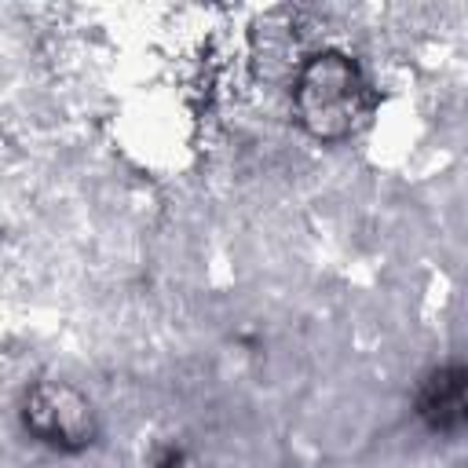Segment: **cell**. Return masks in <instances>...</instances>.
Instances as JSON below:
<instances>
[{"mask_svg": "<svg viewBox=\"0 0 468 468\" xmlns=\"http://www.w3.org/2000/svg\"><path fill=\"white\" fill-rule=\"evenodd\" d=\"M362 99H366V84L344 55H318L314 62L303 66L296 80L300 121L322 139L347 135L362 113Z\"/></svg>", "mask_w": 468, "mask_h": 468, "instance_id": "6da1fadb", "label": "cell"}, {"mask_svg": "<svg viewBox=\"0 0 468 468\" xmlns=\"http://www.w3.org/2000/svg\"><path fill=\"white\" fill-rule=\"evenodd\" d=\"M26 420L29 428L44 439V442H55V446H84L88 435H91V413H88V402L69 391V388H55V384H44L29 395V406H26Z\"/></svg>", "mask_w": 468, "mask_h": 468, "instance_id": "7a4b0ae2", "label": "cell"}, {"mask_svg": "<svg viewBox=\"0 0 468 468\" xmlns=\"http://www.w3.org/2000/svg\"><path fill=\"white\" fill-rule=\"evenodd\" d=\"M420 413L442 431L457 428L464 420V380H461V369H442L439 377H431V384L424 388V399H420Z\"/></svg>", "mask_w": 468, "mask_h": 468, "instance_id": "3957f363", "label": "cell"}]
</instances>
